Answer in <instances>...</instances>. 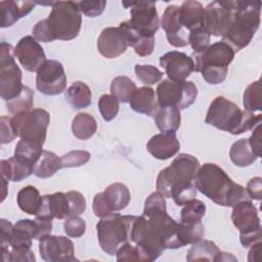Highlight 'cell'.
<instances>
[{"instance_id": "23", "label": "cell", "mask_w": 262, "mask_h": 262, "mask_svg": "<svg viewBox=\"0 0 262 262\" xmlns=\"http://www.w3.org/2000/svg\"><path fill=\"white\" fill-rule=\"evenodd\" d=\"M36 217L48 219H66L69 217V202L63 192H54L43 195L42 206Z\"/></svg>"}, {"instance_id": "34", "label": "cell", "mask_w": 262, "mask_h": 262, "mask_svg": "<svg viewBox=\"0 0 262 262\" xmlns=\"http://www.w3.org/2000/svg\"><path fill=\"white\" fill-rule=\"evenodd\" d=\"M231 162L237 167H247L257 160V156L253 152L249 139L242 138L235 141L229 150Z\"/></svg>"}, {"instance_id": "33", "label": "cell", "mask_w": 262, "mask_h": 262, "mask_svg": "<svg viewBox=\"0 0 262 262\" xmlns=\"http://www.w3.org/2000/svg\"><path fill=\"white\" fill-rule=\"evenodd\" d=\"M219 248L212 241H199L187 251L186 260L192 261H217Z\"/></svg>"}, {"instance_id": "11", "label": "cell", "mask_w": 262, "mask_h": 262, "mask_svg": "<svg viewBox=\"0 0 262 262\" xmlns=\"http://www.w3.org/2000/svg\"><path fill=\"white\" fill-rule=\"evenodd\" d=\"M21 71L14 60V48L1 42L0 57V94L1 98L8 101L16 97L23 90Z\"/></svg>"}, {"instance_id": "28", "label": "cell", "mask_w": 262, "mask_h": 262, "mask_svg": "<svg viewBox=\"0 0 262 262\" xmlns=\"http://www.w3.org/2000/svg\"><path fill=\"white\" fill-rule=\"evenodd\" d=\"M154 120L160 131L175 133L181 123L180 110L175 106H159Z\"/></svg>"}, {"instance_id": "39", "label": "cell", "mask_w": 262, "mask_h": 262, "mask_svg": "<svg viewBox=\"0 0 262 262\" xmlns=\"http://www.w3.org/2000/svg\"><path fill=\"white\" fill-rule=\"evenodd\" d=\"M34 105V91L24 85L21 92L14 98L6 101V107L9 113L17 115L24 112H29Z\"/></svg>"}, {"instance_id": "48", "label": "cell", "mask_w": 262, "mask_h": 262, "mask_svg": "<svg viewBox=\"0 0 262 262\" xmlns=\"http://www.w3.org/2000/svg\"><path fill=\"white\" fill-rule=\"evenodd\" d=\"M63 228L66 233L70 237H81L86 230V223L84 219L80 218L79 216L76 217H69L66 219L63 223Z\"/></svg>"}, {"instance_id": "27", "label": "cell", "mask_w": 262, "mask_h": 262, "mask_svg": "<svg viewBox=\"0 0 262 262\" xmlns=\"http://www.w3.org/2000/svg\"><path fill=\"white\" fill-rule=\"evenodd\" d=\"M203 12L204 6L201 2L193 0L184 1L179 6V21L190 33L192 30L203 27Z\"/></svg>"}, {"instance_id": "13", "label": "cell", "mask_w": 262, "mask_h": 262, "mask_svg": "<svg viewBox=\"0 0 262 262\" xmlns=\"http://www.w3.org/2000/svg\"><path fill=\"white\" fill-rule=\"evenodd\" d=\"M125 7H131L130 19L127 20L131 28L142 35L155 36L160 28V19L156 3L151 1L122 2Z\"/></svg>"}, {"instance_id": "4", "label": "cell", "mask_w": 262, "mask_h": 262, "mask_svg": "<svg viewBox=\"0 0 262 262\" xmlns=\"http://www.w3.org/2000/svg\"><path fill=\"white\" fill-rule=\"evenodd\" d=\"M231 14L222 34V41L232 47L234 52L250 44L260 25V1H230Z\"/></svg>"}, {"instance_id": "44", "label": "cell", "mask_w": 262, "mask_h": 262, "mask_svg": "<svg viewBox=\"0 0 262 262\" xmlns=\"http://www.w3.org/2000/svg\"><path fill=\"white\" fill-rule=\"evenodd\" d=\"M210 35L205 31L203 27L192 30L189 33L188 43L193 49V53L201 52L210 45Z\"/></svg>"}, {"instance_id": "12", "label": "cell", "mask_w": 262, "mask_h": 262, "mask_svg": "<svg viewBox=\"0 0 262 262\" xmlns=\"http://www.w3.org/2000/svg\"><path fill=\"white\" fill-rule=\"evenodd\" d=\"M130 199V191L125 184L112 183L104 191L95 194L92 203L93 212L99 218L105 217L124 210L129 205Z\"/></svg>"}, {"instance_id": "2", "label": "cell", "mask_w": 262, "mask_h": 262, "mask_svg": "<svg viewBox=\"0 0 262 262\" xmlns=\"http://www.w3.org/2000/svg\"><path fill=\"white\" fill-rule=\"evenodd\" d=\"M200 168L199 160L188 154L178 155L157 177V189L176 205L184 206L196 196L194 179Z\"/></svg>"}, {"instance_id": "45", "label": "cell", "mask_w": 262, "mask_h": 262, "mask_svg": "<svg viewBox=\"0 0 262 262\" xmlns=\"http://www.w3.org/2000/svg\"><path fill=\"white\" fill-rule=\"evenodd\" d=\"M90 152L87 150H72L60 157L62 168L80 167L90 160Z\"/></svg>"}, {"instance_id": "10", "label": "cell", "mask_w": 262, "mask_h": 262, "mask_svg": "<svg viewBox=\"0 0 262 262\" xmlns=\"http://www.w3.org/2000/svg\"><path fill=\"white\" fill-rule=\"evenodd\" d=\"M198 96V88L190 81L163 80L157 87L159 106H175L184 110L190 106Z\"/></svg>"}, {"instance_id": "9", "label": "cell", "mask_w": 262, "mask_h": 262, "mask_svg": "<svg viewBox=\"0 0 262 262\" xmlns=\"http://www.w3.org/2000/svg\"><path fill=\"white\" fill-rule=\"evenodd\" d=\"M49 122V113L43 108H34L14 115L11 118V123L17 137L32 140L42 145L46 139Z\"/></svg>"}, {"instance_id": "25", "label": "cell", "mask_w": 262, "mask_h": 262, "mask_svg": "<svg viewBox=\"0 0 262 262\" xmlns=\"http://www.w3.org/2000/svg\"><path fill=\"white\" fill-rule=\"evenodd\" d=\"M36 4V1H1V27H11L19 18L29 14L34 9Z\"/></svg>"}, {"instance_id": "32", "label": "cell", "mask_w": 262, "mask_h": 262, "mask_svg": "<svg viewBox=\"0 0 262 262\" xmlns=\"http://www.w3.org/2000/svg\"><path fill=\"white\" fill-rule=\"evenodd\" d=\"M62 168L61 160L54 152L44 149L33 168V174L39 178H49Z\"/></svg>"}, {"instance_id": "17", "label": "cell", "mask_w": 262, "mask_h": 262, "mask_svg": "<svg viewBox=\"0 0 262 262\" xmlns=\"http://www.w3.org/2000/svg\"><path fill=\"white\" fill-rule=\"evenodd\" d=\"M231 14L230 1L210 2L203 12V28L211 36H222Z\"/></svg>"}, {"instance_id": "24", "label": "cell", "mask_w": 262, "mask_h": 262, "mask_svg": "<svg viewBox=\"0 0 262 262\" xmlns=\"http://www.w3.org/2000/svg\"><path fill=\"white\" fill-rule=\"evenodd\" d=\"M129 104L134 112L148 117H154L159 108L156 92L148 86L136 88L129 100Z\"/></svg>"}, {"instance_id": "35", "label": "cell", "mask_w": 262, "mask_h": 262, "mask_svg": "<svg viewBox=\"0 0 262 262\" xmlns=\"http://www.w3.org/2000/svg\"><path fill=\"white\" fill-rule=\"evenodd\" d=\"M96 130V120L88 113L77 114L72 122V132L78 139L87 140L95 134Z\"/></svg>"}, {"instance_id": "5", "label": "cell", "mask_w": 262, "mask_h": 262, "mask_svg": "<svg viewBox=\"0 0 262 262\" xmlns=\"http://www.w3.org/2000/svg\"><path fill=\"white\" fill-rule=\"evenodd\" d=\"M261 119V115L242 111L224 96H217L209 106L205 122L219 130L238 135L255 128Z\"/></svg>"}, {"instance_id": "54", "label": "cell", "mask_w": 262, "mask_h": 262, "mask_svg": "<svg viewBox=\"0 0 262 262\" xmlns=\"http://www.w3.org/2000/svg\"><path fill=\"white\" fill-rule=\"evenodd\" d=\"M247 192L251 200L260 201L262 198V179L261 177L252 178L247 184Z\"/></svg>"}, {"instance_id": "31", "label": "cell", "mask_w": 262, "mask_h": 262, "mask_svg": "<svg viewBox=\"0 0 262 262\" xmlns=\"http://www.w3.org/2000/svg\"><path fill=\"white\" fill-rule=\"evenodd\" d=\"M66 99L69 103L77 108H85L92 102V93L87 84L81 81L74 82L66 91Z\"/></svg>"}, {"instance_id": "6", "label": "cell", "mask_w": 262, "mask_h": 262, "mask_svg": "<svg viewBox=\"0 0 262 262\" xmlns=\"http://www.w3.org/2000/svg\"><path fill=\"white\" fill-rule=\"evenodd\" d=\"M136 216L113 213L100 218L96 224L97 239L101 250L111 255H116L118 249L130 242V231Z\"/></svg>"}, {"instance_id": "15", "label": "cell", "mask_w": 262, "mask_h": 262, "mask_svg": "<svg viewBox=\"0 0 262 262\" xmlns=\"http://www.w3.org/2000/svg\"><path fill=\"white\" fill-rule=\"evenodd\" d=\"M234 54V50L226 42H215L203 51L193 53L194 71L201 73L204 69H228Z\"/></svg>"}, {"instance_id": "55", "label": "cell", "mask_w": 262, "mask_h": 262, "mask_svg": "<svg viewBox=\"0 0 262 262\" xmlns=\"http://www.w3.org/2000/svg\"><path fill=\"white\" fill-rule=\"evenodd\" d=\"M249 139V143L253 152L260 158L262 156V145H261V124L259 123L255 128L254 131Z\"/></svg>"}, {"instance_id": "7", "label": "cell", "mask_w": 262, "mask_h": 262, "mask_svg": "<svg viewBox=\"0 0 262 262\" xmlns=\"http://www.w3.org/2000/svg\"><path fill=\"white\" fill-rule=\"evenodd\" d=\"M45 21L53 40L70 41L80 33L82 15L76 2L55 1Z\"/></svg>"}, {"instance_id": "1", "label": "cell", "mask_w": 262, "mask_h": 262, "mask_svg": "<svg viewBox=\"0 0 262 262\" xmlns=\"http://www.w3.org/2000/svg\"><path fill=\"white\" fill-rule=\"evenodd\" d=\"M130 242L138 249L140 261H155L166 249H178V222L167 211L142 213L136 216L130 231Z\"/></svg>"}, {"instance_id": "51", "label": "cell", "mask_w": 262, "mask_h": 262, "mask_svg": "<svg viewBox=\"0 0 262 262\" xmlns=\"http://www.w3.org/2000/svg\"><path fill=\"white\" fill-rule=\"evenodd\" d=\"M15 137L17 136L13 129L11 118L2 116L1 117V144L11 142Z\"/></svg>"}, {"instance_id": "49", "label": "cell", "mask_w": 262, "mask_h": 262, "mask_svg": "<svg viewBox=\"0 0 262 262\" xmlns=\"http://www.w3.org/2000/svg\"><path fill=\"white\" fill-rule=\"evenodd\" d=\"M154 211H167L165 196L159 191H155L150 193L144 202L143 212H154Z\"/></svg>"}, {"instance_id": "58", "label": "cell", "mask_w": 262, "mask_h": 262, "mask_svg": "<svg viewBox=\"0 0 262 262\" xmlns=\"http://www.w3.org/2000/svg\"><path fill=\"white\" fill-rule=\"evenodd\" d=\"M7 182L8 180H6L4 177H2V188H3V192H2V202L4 201V199L6 198V188H7Z\"/></svg>"}, {"instance_id": "37", "label": "cell", "mask_w": 262, "mask_h": 262, "mask_svg": "<svg viewBox=\"0 0 262 262\" xmlns=\"http://www.w3.org/2000/svg\"><path fill=\"white\" fill-rule=\"evenodd\" d=\"M204 236V226L202 221L178 223V238L182 247L186 245H193L201 241Z\"/></svg>"}, {"instance_id": "26", "label": "cell", "mask_w": 262, "mask_h": 262, "mask_svg": "<svg viewBox=\"0 0 262 262\" xmlns=\"http://www.w3.org/2000/svg\"><path fill=\"white\" fill-rule=\"evenodd\" d=\"M126 34L128 45L134 48V51L139 56L150 55L155 48V36L142 35L130 27L127 20L119 26Z\"/></svg>"}, {"instance_id": "46", "label": "cell", "mask_w": 262, "mask_h": 262, "mask_svg": "<svg viewBox=\"0 0 262 262\" xmlns=\"http://www.w3.org/2000/svg\"><path fill=\"white\" fill-rule=\"evenodd\" d=\"M66 194L69 202V217H76L85 212L86 200L81 192L70 190Z\"/></svg>"}, {"instance_id": "43", "label": "cell", "mask_w": 262, "mask_h": 262, "mask_svg": "<svg viewBox=\"0 0 262 262\" xmlns=\"http://www.w3.org/2000/svg\"><path fill=\"white\" fill-rule=\"evenodd\" d=\"M134 70L137 78L145 85H154L160 82L164 76L157 67L150 64H136Z\"/></svg>"}, {"instance_id": "3", "label": "cell", "mask_w": 262, "mask_h": 262, "mask_svg": "<svg viewBox=\"0 0 262 262\" xmlns=\"http://www.w3.org/2000/svg\"><path fill=\"white\" fill-rule=\"evenodd\" d=\"M194 185L205 196L219 206L234 207L242 201L251 200L244 186L234 182L222 168L213 163L200 166Z\"/></svg>"}, {"instance_id": "57", "label": "cell", "mask_w": 262, "mask_h": 262, "mask_svg": "<svg viewBox=\"0 0 262 262\" xmlns=\"http://www.w3.org/2000/svg\"><path fill=\"white\" fill-rule=\"evenodd\" d=\"M236 261V258L233 257L232 255H230V253H226V252H221L219 253L218 255V258H217V261Z\"/></svg>"}, {"instance_id": "41", "label": "cell", "mask_w": 262, "mask_h": 262, "mask_svg": "<svg viewBox=\"0 0 262 262\" xmlns=\"http://www.w3.org/2000/svg\"><path fill=\"white\" fill-rule=\"evenodd\" d=\"M206 214V205L200 200H192L185 204L180 213V220L183 222L201 221Z\"/></svg>"}, {"instance_id": "29", "label": "cell", "mask_w": 262, "mask_h": 262, "mask_svg": "<svg viewBox=\"0 0 262 262\" xmlns=\"http://www.w3.org/2000/svg\"><path fill=\"white\" fill-rule=\"evenodd\" d=\"M1 175L8 181L18 182L33 174V167L19 161L14 156L0 162Z\"/></svg>"}, {"instance_id": "52", "label": "cell", "mask_w": 262, "mask_h": 262, "mask_svg": "<svg viewBox=\"0 0 262 262\" xmlns=\"http://www.w3.org/2000/svg\"><path fill=\"white\" fill-rule=\"evenodd\" d=\"M9 261V262H17V261H27V262H34L36 261L34 252L31 249H26V250H10L6 259L4 260Z\"/></svg>"}, {"instance_id": "14", "label": "cell", "mask_w": 262, "mask_h": 262, "mask_svg": "<svg viewBox=\"0 0 262 262\" xmlns=\"http://www.w3.org/2000/svg\"><path fill=\"white\" fill-rule=\"evenodd\" d=\"M36 87L45 95L63 92L67 87V76L62 64L55 59H46L37 71Z\"/></svg>"}, {"instance_id": "42", "label": "cell", "mask_w": 262, "mask_h": 262, "mask_svg": "<svg viewBox=\"0 0 262 262\" xmlns=\"http://www.w3.org/2000/svg\"><path fill=\"white\" fill-rule=\"evenodd\" d=\"M119 100L112 94H103L98 99V110L104 121L114 120L119 113Z\"/></svg>"}, {"instance_id": "18", "label": "cell", "mask_w": 262, "mask_h": 262, "mask_svg": "<svg viewBox=\"0 0 262 262\" xmlns=\"http://www.w3.org/2000/svg\"><path fill=\"white\" fill-rule=\"evenodd\" d=\"M14 56L29 72H37L46 60L42 46L32 36H25L17 42L14 47Z\"/></svg>"}, {"instance_id": "21", "label": "cell", "mask_w": 262, "mask_h": 262, "mask_svg": "<svg viewBox=\"0 0 262 262\" xmlns=\"http://www.w3.org/2000/svg\"><path fill=\"white\" fill-rule=\"evenodd\" d=\"M178 13L179 6L168 5L162 15L160 25L165 31L170 45L174 47H184L189 44V32L180 24Z\"/></svg>"}, {"instance_id": "36", "label": "cell", "mask_w": 262, "mask_h": 262, "mask_svg": "<svg viewBox=\"0 0 262 262\" xmlns=\"http://www.w3.org/2000/svg\"><path fill=\"white\" fill-rule=\"evenodd\" d=\"M42 151V144L20 138L15 146L14 157L34 168V165L39 160Z\"/></svg>"}, {"instance_id": "40", "label": "cell", "mask_w": 262, "mask_h": 262, "mask_svg": "<svg viewBox=\"0 0 262 262\" xmlns=\"http://www.w3.org/2000/svg\"><path fill=\"white\" fill-rule=\"evenodd\" d=\"M244 107L246 111L254 113L262 110L261 103V82L260 80L251 83L244 92L243 98Z\"/></svg>"}, {"instance_id": "56", "label": "cell", "mask_w": 262, "mask_h": 262, "mask_svg": "<svg viewBox=\"0 0 262 262\" xmlns=\"http://www.w3.org/2000/svg\"><path fill=\"white\" fill-rule=\"evenodd\" d=\"M261 242H257L254 245L251 246V249L249 251V255H248V260L249 261H260L261 259Z\"/></svg>"}, {"instance_id": "53", "label": "cell", "mask_w": 262, "mask_h": 262, "mask_svg": "<svg viewBox=\"0 0 262 262\" xmlns=\"http://www.w3.org/2000/svg\"><path fill=\"white\" fill-rule=\"evenodd\" d=\"M32 33H33V37L37 41H41V42H52V41H54L52 36L50 35V32L48 30V27L46 25L45 19H42V20L38 21L34 26L33 30H32Z\"/></svg>"}, {"instance_id": "22", "label": "cell", "mask_w": 262, "mask_h": 262, "mask_svg": "<svg viewBox=\"0 0 262 262\" xmlns=\"http://www.w3.org/2000/svg\"><path fill=\"white\" fill-rule=\"evenodd\" d=\"M180 148V143L175 133L162 132L154 135L146 143L147 151L158 160H167L175 156Z\"/></svg>"}, {"instance_id": "30", "label": "cell", "mask_w": 262, "mask_h": 262, "mask_svg": "<svg viewBox=\"0 0 262 262\" xmlns=\"http://www.w3.org/2000/svg\"><path fill=\"white\" fill-rule=\"evenodd\" d=\"M43 196L40 195L39 190L33 185H27L23 187L16 196V202L19 209L29 214L36 216L42 206Z\"/></svg>"}, {"instance_id": "16", "label": "cell", "mask_w": 262, "mask_h": 262, "mask_svg": "<svg viewBox=\"0 0 262 262\" xmlns=\"http://www.w3.org/2000/svg\"><path fill=\"white\" fill-rule=\"evenodd\" d=\"M39 252L47 262L77 261L73 242L62 235L47 234L39 239Z\"/></svg>"}, {"instance_id": "8", "label": "cell", "mask_w": 262, "mask_h": 262, "mask_svg": "<svg viewBox=\"0 0 262 262\" xmlns=\"http://www.w3.org/2000/svg\"><path fill=\"white\" fill-rule=\"evenodd\" d=\"M231 220L239 231V241L244 248H250L261 241V222L258 210L252 200L242 201L232 207Z\"/></svg>"}, {"instance_id": "20", "label": "cell", "mask_w": 262, "mask_h": 262, "mask_svg": "<svg viewBox=\"0 0 262 262\" xmlns=\"http://www.w3.org/2000/svg\"><path fill=\"white\" fill-rule=\"evenodd\" d=\"M128 46L126 34L120 27L104 28L97 39L98 52L106 58L120 56Z\"/></svg>"}, {"instance_id": "38", "label": "cell", "mask_w": 262, "mask_h": 262, "mask_svg": "<svg viewBox=\"0 0 262 262\" xmlns=\"http://www.w3.org/2000/svg\"><path fill=\"white\" fill-rule=\"evenodd\" d=\"M135 90V83L126 76H118L114 78L111 83V94L124 103L129 102Z\"/></svg>"}, {"instance_id": "19", "label": "cell", "mask_w": 262, "mask_h": 262, "mask_svg": "<svg viewBox=\"0 0 262 262\" xmlns=\"http://www.w3.org/2000/svg\"><path fill=\"white\" fill-rule=\"evenodd\" d=\"M160 66L165 69L168 79L172 81H185L194 71L192 57L180 51H169L160 57Z\"/></svg>"}, {"instance_id": "47", "label": "cell", "mask_w": 262, "mask_h": 262, "mask_svg": "<svg viewBox=\"0 0 262 262\" xmlns=\"http://www.w3.org/2000/svg\"><path fill=\"white\" fill-rule=\"evenodd\" d=\"M76 5L80 12L89 17H95L100 15L106 6V1L95 0V1H77Z\"/></svg>"}, {"instance_id": "50", "label": "cell", "mask_w": 262, "mask_h": 262, "mask_svg": "<svg viewBox=\"0 0 262 262\" xmlns=\"http://www.w3.org/2000/svg\"><path fill=\"white\" fill-rule=\"evenodd\" d=\"M116 255L118 261H140L137 247L131 245L130 242L123 244L118 249Z\"/></svg>"}]
</instances>
